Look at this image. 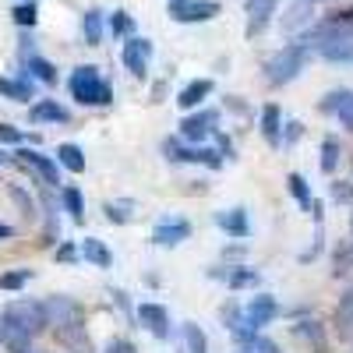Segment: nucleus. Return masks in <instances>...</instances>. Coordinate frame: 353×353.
<instances>
[{
	"label": "nucleus",
	"instance_id": "obj_1",
	"mask_svg": "<svg viewBox=\"0 0 353 353\" xmlns=\"http://www.w3.org/2000/svg\"><path fill=\"white\" fill-rule=\"evenodd\" d=\"M68 88H71V96H74L81 106H110V103H113V85H110V81L99 74V68H92V64L74 68Z\"/></svg>",
	"mask_w": 353,
	"mask_h": 353
},
{
	"label": "nucleus",
	"instance_id": "obj_2",
	"mask_svg": "<svg viewBox=\"0 0 353 353\" xmlns=\"http://www.w3.org/2000/svg\"><path fill=\"white\" fill-rule=\"evenodd\" d=\"M307 57H311V53H307L301 43H290V46L276 50L269 61H265V81H269L272 88L290 85L293 78H301V71L307 68Z\"/></svg>",
	"mask_w": 353,
	"mask_h": 353
},
{
	"label": "nucleus",
	"instance_id": "obj_3",
	"mask_svg": "<svg viewBox=\"0 0 353 353\" xmlns=\"http://www.w3.org/2000/svg\"><path fill=\"white\" fill-rule=\"evenodd\" d=\"M163 156L170 163H201V166H209V170H219L223 166V152L219 149H209V145H191L184 138H166L163 141Z\"/></svg>",
	"mask_w": 353,
	"mask_h": 353
},
{
	"label": "nucleus",
	"instance_id": "obj_4",
	"mask_svg": "<svg viewBox=\"0 0 353 353\" xmlns=\"http://www.w3.org/2000/svg\"><path fill=\"white\" fill-rule=\"evenodd\" d=\"M4 314L14 321V325L25 332V336H43L46 329H50V321H46V311H43V301H11L8 307H4Z\"/></svg>",
	"mask_w": 353,
	"mask_h": 353
},
{
	"label": "nucleus",
	"instance_id": "obj_5",
	"mask_svg": "<svg viewBox=\"0 0 353 353\" xmlns=\"http://www.w3.org/2000/svg\"><path fill=\"white\" fill-rule=\"evenodd\" d=\"M216 131H219V110H212V106H198V113H188L181 121V138L191 145H201Z\"/></svg>",
	"mask_w": 353,
	"mask_h": 353
},
{
	"label": "nucleus",
	"instance_id": "obj_6",
	"mask_svg": "<svg viewBox=\"0 0 353 353\" xmlns=\"http://www.w3.org/2000/svg\"><path fill=\"white\" fill-rule=\"evenodd\" d=\"M43 311H46V321L53 329L61 325H74V321H85V307L71 297H64V293H57V297H46L43 301Z\"/></svg>",
	"mask_w": 353,
	"mask_h": 353
},
{
	"label": "nucleus",
	"instance_id": "obj_7",
	"mask_svg": "<svg viewBox=\"0 0 353 353\" xmlns=\"http://www.w3.org/2000/svg\"><path fill=\"white\" fill-rule=\"evenodd\" d=\"M14 159H18L25 170H32L46 188L61 184V163H57V159H50V156H43V152H36V149H18Z\"/></svg>",
	"mask_w": 353,
	"mask_h": 353
},
{
	"label": "nucleus",
	"instance_id": "obj_8",
	"mask_svg": "<svg viewBox=\"0 0 353 353\" xmlns=\"http://www.w3.org/2000/svg\"><path fill=\"white\" fill-rule=\"evenodd\" d=\"M223 8L216 0H181V4H170V18L181 25H198V21H212Z\"/></svg>",
	"mask_w": 353,
	"mask_h": 353
},
{
	"label": "nucleus",
	"instance_id": "obj_9",
	"mask_svg": "<svg viewBox=\"0 0 353 353\" xmlns=\"http://www.w3.org/2000/svg\"><path fill=\"white\" fill-rule=\"evenodd\" d=\"M121 57H124V68L134 78H145V74H149V64H152V43L141 39V36H128Z\"/></svg>",
	"mask_w": 353,
	"mask_h": 353
},
{
	"label": "nucleus",
	"instance_id": "obj_10",
	"mask_svg": "<svg viewBox=\"0 0 353 353\" xmlns=\"http://www.w3.org/2000/svg\"><path fill=\"white\" fill-rule=\"evenodd\" d=\"M191 237V223L188 219H176V216H163L152 230V244L156 248H176V244H184Z\"/></svg>",
	"mask_w": 353,
	"mask_h": 353
},
{
	"label": "nucleus",
	"instance_id": "obj_11",
	"mask_svg": "<svg viewBox=\"0 0 353 353\" xmlns=\"http://www.w3.org/2000/svg\"><path fill=\"white\" fill-rule=\"evenodd\" d=\"M318 110L336 117L346 131H353V88H332V92L318 103Z\"/></svg>",
	"mask_w": 353,
	"mask_h": 353
},
{
	"label": "nucleus",
	"instance_id": "obj_12",
	"mask_svg": "<svg viewBox=\"0 0 353 353\" xmlns=\"http://www.w3.org/2000/svg\"><path fill=\"white\" fill-rule=\"evenodd\" d=\"M134 318H138V325H141L145 332H152L156 339H170V332H173L170 311H166L163 304H138Z\"/></svg>",
	"mask_w": 353,
	"mask_h": 353
},
{
	"label": "nucleus",
	"instance_id": "obj_13",
	"mask_svg": "<svg viewBox=\"0 0 353 353\" xmlns=\"http://www.w3.org/2000/svg\"><path fill=\"white\" fill-rule=\"evenodd\" d=\"M53 332H57V343H61L68 353H96L92 336L85 332V321H74V325H61V329H53Z\"/></svg>",
	"mask_w": 353,
	"mask_h": 353
},
{
	"label": "nucleus",
	"instance_id": "obj_14",
	"mask_svg": "<svg viewBox=\"0 0 353 353\" xmlns=\"http://www.w3.org/2000/svg\"><path fill=\"white\" fill-rule=\"evenodd\" d=\"M212 92H216L212 78H194V81H188L181 92H176V106H181V110H198Z\"/></svg>",
	"mask_w": 353,
	"mask_h": 353
},
{
	"label": "nucleus",
	"instance_id": "obj_15",
	"mask_svg": "<svg viewBox=\"0 0 353 353\" xmlns=\"http://www.w3.org/2000/svg\"><path fill=\"white\" fill-rule=\"evenodd\" d=\"M276 8H279V0H248V28H244V32H248L251 39H254L258 32H265V25L272 21Z\"/></svg>",
	"mask_w": 353,
	"mask_h": 353
},
{
	"label": "nucleus",
	"instance_id": "obj_16",
	"mask_svg": "<svg viewBox=\"0 0 353 353\" xmlns=\"http://www.w3.org/2000/svg\"><path fill=\"white\" fill-rule=\"evenodd\" d=\"M28 121L32 124H68L71 110L61 106L57 99H39V103H32V110H28Z\"/></svg>",
	"mask_w": 353,
	"mask_h": 353
},
{
	"label": "nucleus",
	"instance_id": "obj_17",
	"mask_svg": "<svg viewBox=\"0 0 353 353\" xmlns=\"http://www.w3.org/2000/svg\"><path fill=\"white\" fill-rule=\"evenodd\" d=\"M216 226L219 230H226V237H237V241H248L251 237V223H248V209H223V212H216Z\"/></svg>",
	"mask_w": 353,
	"mask_h": 353
},
{
	"label": "nucleus",
	"instance_id": "obj_18",
	"mask_svg": "<svg viewBox=\"0 0 353 353\" xmlns=\"http://www.w3.org/2000/svg\"><path fill=\"white\" fill-rule=\"evenodd\" d=\"M0 346L11 350V353H25V350H32V336H25L14 321L0 311Z\"/></svg>",
	"mask_w": 353,
	"mask_h": 353
},
{
	"label": "nucleus",
	"instance_id": "obj_19",
	"mask_svg": "<svg viewBox=\"0 0 353 353\" xmlns=\"http://www.w3.org/2000/svg\"><path fill=\"white\" fill-rule=\"evenodd\" d=\"M293 332H297L304 343H311L314 353H332L329 350V339H325V325H321L318 318H301L297 325H293Z\"/></svg>",
	"mask_w": 353,
	"mask_h": 353
},
{
	"label": "nucleus",
	"instance_id": "obj_20",
	"mask_svg": "<svg viewBox=\"0 0 353 353\" xmlns=\"http://www.w3.org/2000/svg\"><path fill=\"white\" fill-rule=\"evenodd\" d=\"M311 21H314V4H307V0H297V4L286 11V18H283V32L301 36Z\"/></svg>",
	"mask_w": 353,
	"mask_h": 353
},
{
	"label": "nucleus",
	"instance_id": "obj_21",
	"mask_svg": "<svg viewBox=\"0 0 353 353\" xmlns=\"http://www.w3.org/2000/svg\"><path fill=\"white\" fill-rule=\"evenodd\" d=\"M0 96L11 99V103H28V99H36V85L28 74L21 78H0Z\"/></svg>",
	"mask_w": 353,
	"mask_h": 353
},
{
	"label": "nucleus",
	"instance_id": "obj_22",
	"mask_svg": "<svg viewBox=\"0 0 353 353\" xmlns=\"http://www.w3.org/2000/svg\"><path fill=\"white\" fill-rule=\"evenodd\" d=\"M25 71H28V78H36L43 85H57V64H50L46 57H39L32 50L25 53Z\"/></svg>",
	"mask_w": 353,
	"mask_h": 353
},
{
	"label": "nucleus",
	"instance_id": "obj_23",
	"mask_svg": "<svg viewBox=\"0 0 353 353\" xmlns=\"http://www.w3.org/2000/svg\"><path fill=\"white\" fill-rule=\"evenodd\" d=\"M279 131H283V113L276 103L261 106V138L272 145V149H279Z\"/></svg>",
	"mask_w": 353,
	"mask_h": 353
},
{
	"label": "nucleus",
	"instance_id": "obj_24",
	"mask_svg": "<svg viewBox=\"0 0 353 353\" xmlns=\"http://www.w3.org/2000/svg\"><path fill=\"white\" fill-rule=\"evenodd\" d=\"M78 254H81L85 261H92L96 269H110V265H113L110 248H106L103 241H96V237H85V241H81V248H78Z\"/></svg>",
	"mask_w": 353,
	"mask_h": 353
},
{
	"label": "nucleus",
	"instance_id": "obj_25",
	"mask_svg": "<svg viewBox=\"0 0 353 353\" xmlns=\"http://www.w3.org/2000/svg\"><path fill=\"white\" fill-rule=\"evenodd\" d=\"M261 283V272L258 269H248V265H230L226 272V286L237 293V290H254Z\"/></svg>",
	"mask_w": 353,
	"mask_h": 353
},
{
	"label": "nucleus",
	"instance_id": "obj_26",
	"mask_svg": "<svg viewBox=\"0 0 353 353\" xmlns=\"http://www.w3.org/2000/svg\"><path fill=\"white\" fill-rule=\"evenodd\" d=\"M103 28H106V21H103V11H85L81 14V36H85V46H99L103 43Z\"/></svg>",
	"mask_w": 353,
	"mask_h": 353
},
{
	"label": "nucleus",
	"instance_id": "obj_27",
	"mask_svg": "<svg viewBox=\"0 0 353 353\" xmlns=\"http://www.w3.org/2000/svg\"><path fill=\"white\" fill-rule=\"evenodd\" d=\"M43 212H46L43 244H57V237H61V219H57V205H53V194L46 188H43Z\"/></svg>",
	"mask_w": 353,
	"mask_h": 353
},
{
	"label": "nucleus",
	"instance_id": "obj_28",
	"mask_svg": "<svg viewBox=\"0 0 353 353\" xmlns=\"http://www.w3.org/2000/svg\"><path fill=\"white\" fill-rule=\"evenodd\" d=\"M336 321H339V336L343 339H353V286L339 297V307H336Z\"/></svg>",
	"mask_w": 353,
	"mask_h": 353
},
{
	"label": "nucleus",
	"instance_id": "obj_29",
	"mask_svg": "<svg viewBox=\"0 0 353 353\" xmlns=\"http://www.w3.org/2000/svg\"><path fill=\"white\" fill-rule=\"evenodd\" d=\"M57 163H61L64 170H71V173H85V152L78 149V145H71V141L57 145Z\"/></svg>",
	"mask_w": 353,
	"mask_h": 353
},
{
	"label": "nucleus",
	"instance_id": "obj_30",
	"mask_svg": "<svg viewBox=\"0 0 353 353\" xmlns=\"http://www.w3.org/2000/svg\"><path fill=\"white\" fill-rule=\"evenodd\" d=\"M339 156H343V145H339V138H321V173H336V166H339Z\"/></svg>",
	"mask_w": 353,
	"mask_h": 353
},
{
	"label": "nucleus",
	"instance_id": "obj_31",
	"mask_svg": "<svg viewBox=\"0 0 353 353\" xmlns=\"http://www.w3.org/2000/svg\"><path fill=\"white\" fill-rule=\"evenodd\" d=\"M61 201H64V212H71L74 223H85V198H81V191L74 184H68L61 191Z\"/></svg>",
	"mask_w": 353,
	"mask_h": 353
},
{
	"label": "nucleus",
	"instance_id": "obj_32",
	"mask_svg": "<svg viewBox=\"0 0 353 353\" xmlns=\"http://www.w3.org/2000/svg\"><path fill=\"white\" fill-rule=\"evenodd\" d=\"M286 191H290L293 198H297V205H301L304 212L311 209V198H314V194H311V184L304 181L301 173H290V176H286Z\"/></svg>",
	"mask_w": 353,
	"mask_h": 353
},
{
	"label": "nucleus",
	"instance_id": "obj_33",
	"mask_svg": "<svg viewBox=\"0 0 353 353\" xmlns=\"http://www.w3.org/2000/svg\"><path fill=\"white\" fill-rule=\"evenodd\" d=\"M237 346H241V353H283V350H279L272 339H265L261 332H251V336H244Z\"/></svg>",
	"mask_w": 353,
	"mask_h": 353
},
{
	"label": "nucleus",
	"instance_id": "obj_34",
	"mask_svg": "<svg viewBox=\"0 0 353 353\" xmlns=\"http://www.w3.org/2000/svg\"><path fill=\"white\" fill-rule=\"evenodd\" d=\"M8 194H11V201L21 209V216H25L28 223H36V216H39V212H36V201H32V194H25L18 184H8Z\"/></svg>",
	"mask_w": 353,
	"mask_h": 353
},
{
	"label": "nucleus",
	"instance_id": "obj_35",
	"mask_svg": "<svg viewBox=\"0 0 353 353\" xmlns=\"http://www.w3.org/2000/svg\"><path fill=\"white\" fill-rule=\"evenodd\" d=\"M332 276H346V272H353V241H343L339 248H336V258H332Z\"/></svg>",
	"mask_w": 353,
	"mask_h": 353
},
{
	"label": "nucleus",
	"instance_id": "obj_36",
	"mask_svg": "<svg viewBox=\"0 0 353 353\" xmlns=\"http://www.w3.org/2000/svg\"><path fill=\"white\" fill-rule=\"evenodd\" d=\"M106 28L113 36H131L134 32V18L128 14V11H113L110 18H106Z\"/></svg>",
	"mask_w": 353,
	"mask_h": 353
},
{
	"label": "nucleus",
	"instance_id": "obj_37",
	"mask_svg": "<svg viewBox=\"0 0 353 353\" xmlns=\"http://www.w3.org/2000/svg\"><path fill=\"white\" fill-rule=\"evenodd\" d=\"M106 219L110 223H117V226H124V223H131V201H106Z\"/></svg>",
	"mask_w": 353,
	"mask_h": 353
},
{
	"label": "nucleus",
	"instance_id": "obj_38",
	"mask_svg": "<svg viewBox=\"0 0 353 353\" xmlns=\"http://www.w3.org/2000/svg\"><path fill=\"white\" fill-rule=\"evenodd\" d=\"M11 14H14V21H18L21 28H32V25L39 21V11H36V4H32V0H21V4H18Z\"/></svg>",
	"mask_w": 353,
	"mask_h": 353
},
{
	"label": "nucleus",
	"instance_id": "obj_39",
	"mask_svg": "<svg viewBox=\"0 0 353 353\" xmlns=\"http://www.w3.org/2000/svg\"><path fill=\"white\" fill-rule=\"evenodd\" d=\"M28 279H32V269H11L0 276V290H21Z\"/></svg>",
	"mask_w": 353,
	"mask_h": 353
},
{
	"label": "nucleus",
	"instance_id": "obj_40",
	"mask_svg": "<svg viewBox=\"0 0 353 353\" xmlns=\"http://www.w3.org/2000/svg\"><path fill=\"white\" fill-rule=\"evenodd\" d=\"M329 198L339 205H353V184L350 181H332L329 184Z\"/></svg>",
	"mask_w": 353,
	"mask_h": 353
},
{
	"label": "nucleus",
	"instance_id": "obj_41",
	"mask_svg": "<svg viewBox=\"0 0 353 353\" xmlns=\"http://www.w3.org/2000/svg\"><path fill=\"white\" fill-rule=\"evenodd\" d=\"M219 318H223V325L233 332V329L241 325V304H237V301H226V304L219 307Z\"/></svg>",
	"mask_w": 353,
	"mask_h": 353
},
{
	"label": "nucleus",
	"instance_id": "obj_42",
	"mask_svg": "<svg viewBox=\"0 0 353 353\" xmlns=\"http://www.w3.org/2000/svg\"><path fill=\"white\" fill-rule=\"evenodd\" d=\"M301 134H304V124H301V121H290V124L279 131V145H293V141H301Z\"/></svg>",
	"mask_w": 353,
	"mask_h": 353
},
{
	"label": "nucleus",
	"instance_id": "obj_43",
	"mask_svg": "<svg viewBox=\"0 0 353 353\" xmlns=\"http://www.w3.org/2000/svg\"><path fill=\"white\" fill-rule=\"evenodd\" d=\"M25 131H18L14 124H0V145H21Z\"/></svg>",
	"mask_w": 353,
	"mask_h": 353
},
{
	"label": "nucleus",
	"instance_id": "obj_44",
	"mask_svg": "<svg viewBox=\"0 0 353 353\" xmlns=\"http://www.w3.org/2000/svg\"><path fill=\"white\" fill-rule=\"evenodd\" d=\"M103 353H138V346L131 343V339H124V336H117V339H110L106 343V350Z\"/></svg>",
	"mask_w": 353,
	"mask_h": 353
},
{
	"label": "nucleus",
	"instance_id": "obj_45",
	"mask_svg": "<svg viewBox=\"0 0 353 353\" xmlns=\"http://www.w3.org/2000/svg\"><path fill=\"white\" fill-rule=\"evenodd\" d=\"M57 261H61V265L78 261V248H74V244H61V248H57Z\"/></svg>",
	"mask_w": 353,
	"mask_h": 353
},
{
	"label": "nucleus",
	"instance_id": "obj_46",
	"mask_svg": "<svg viewBox=\"0 0 353 353\" xmlns=\"http://www.w3.org/2000/svg\"><path fill=\"white\" fill-rule=\"evenodd\" d=\"M219 152H226V159H233V141L226 134H219Z\"/></svg>",
	"mask_w": 353,
	"mask_h": 353
},
{
	"label": "nucleus",
	"instance_id": "obj_47",
	"mask_svg": "<svg viewBox=\"0 0 353 353\" xmlns=\"http://www.w3.org/2000/svg\"><path fill=\"white\" fill-rule=\"evenodd\" d=\"M244 254V244H233V248H223V258H241Z\"/></svg>",
	"mask_w": 353,
	"mask_h": 353
},
{
	"label": "nucleus",
	"instance_id": "obj_48",
	"mask_svg": "<svg viewBox=\"0 0 353 353\" xmlns=\"http://www.w3.org/2000/svg\"><path fill=\"white\" fill-rule=\"evenodd\" d=\"M14 233H18L14 226H8V223H0V241H11V237H14Z\"/></svg>",
	"mask_w": 353,
	"mask_h": 353
},
{
	"label": "nucleus",
	"instance_id": "obj_49",
	"mask_svg": "<svg viewBox=\"0 0 353 353\" xmlns=\"http://www.w3.org/2000/svg\"><path fill=\"white\" fill-rule=\"evenodd\" d=\"M4 163H8V156H4V152H0V166H4Z\"/></svg>",
	"mask_w": 353,
	"mask_h": 353
},
{
	"label": "nucleus",
	"instance_id": "obj_50",
	"mask_svg": "<svg viewBox=\"0 0 353 353\" xmlns=\"http://www.w3.org/2000/svg\"><path fill=\"white\" fill-rule=\"evenodd\" d=\"M307 4H321V0H307Z\"/></svg>",
	"mask_w": 353,
	"mask_h": 353
},
{
	"label": "nucleus",
	"instance_id": "obj_51",
	"mask_svg": "<svg viewBox=\"0 0 353 353\" xmlns=\"http://www.w3.org/2000/svg\"><path fill=\"white\" fill-rule=\"evenodd\" d=\"M350 233H353V219H350Z\"/></svg>",
	"mask_w": 353,
	"mask_h": 353
},
{
	"label": "nucleus",
	"instance_id": "obj_52",
	"mask_svg": "<svg viewBox=\"0 0 353 353\" xmlns=\"http://www.w3.org/2000/svg\"><path fill=\"white\" fill-rule=\"evenodd\" d=\"M170 4H181V0H170Z\"/></svg>",
	"mask_w": 353,
	"mask_h": 353
},
{
	"label": "nucleus",
	"instance_id": "obj_53",
	"mask_svg": "<svg viewBox=\"0 0 353 353\" xmlns=\"http://www.w3.org/2000/svg\"><path fill=\"white\" fill-rule=\"evenodd\" d=\"M25 353H36V350H25Z\"/></svg>",
	"mask_w": 353,
	"mask_h": 353
},
{
	"label": "nucleus",
	"instance_id": "obj_54",
	"mask_svg": "<svg viewBox=\"0 0 353 353\" xmlns=\"http://www.w3.org/2000/svg\"><path fill=\"white\" fill-rule=\"evenodd\" d=\"M350 353H353V350H350Z\"/></svg>",
	"mask_w": 353,
	"mask_h": 353
}]
</instances>
